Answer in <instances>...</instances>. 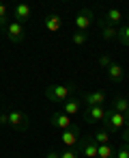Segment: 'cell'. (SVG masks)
Wrapping results in <instances>:
<instances>
[{"label": "cell", "instance_id": "obj_4", "mask_svg": "<svg viewBox=\"0 0 129 158\" xmlns=\"http://www.w3.org/2000/svg\"><path fill=\"white\" fill-rule=\"evenodd\" d=\"M105 130L108 132H120L125 126H127V121H125V115H120V113H114L112 108L108 110V115H105Z\"/></svg>", "mask_w": 129, "mask_h": 158}, {"label": "cell", "instance_id": "obj_15", "mask_svg": "<svg viewBox=\"0 0 129 158\" xmlns=\"http://www.w3.org/2000/svg\"><path fill=\"white\" fill-rule=\"evenodd\" d=\"M103 22L105 24H112V26H120V22H123V13L116 9V7H112V9H108L105 11V15H103Z\"/></svg>", "mask_w": 129, "mask_h": 158}, {"label": "cell", "instance_id": "obj_21", "mask_svg": "<svg viewBox=\"0 0 129 158\" xmlns=\"http://www.w3.org/2000/svg\"><path fill=\"white\" fill-rule=\"evenodd\" d=\"M97 158H116V149L108 143V145H99V154Z\"/></svg>", "mask_w": 129, "mask_h": 158}, {"label": "cell", "instance_id": "obj_13", "mask_svg": "<svg viewBox=\"0 0 129 158\" xmlns=\"http://www.w3.org/2000/svg\"><path fill=\"white\" fill-rule=\"evenodd\" d=\"M82 108H84V106H82V100H80V98H69V100L63 104V113L69 115V117H71V115H78Z\"/></svg>", "mask_w": 129, "mask_h": 158}, {"label": "cell", "instance_id": "obj_3", "mask_svg": "<svg viewBox=\"0 0 129 158\" xmlns=\"http://www.w3.org/2000/svg\"><path fill=\"white\" fill-rule=\"evenodd\" d=\"M93 22H95V11L88 9V7H84V9L75 15V20H73L75 31H82V33H86V31L93 26Z\"/></svg>", "mask_w": 129, "mask_h": 158}, {"label": "cell", "instance_id": "obj_20", "mask_svg": "<svg viewBox=\"0 0 129 158\" xmlns=\"http://www.w3.org/2000/svg\"><path fill=\"white\" fill-rule=\"evenodd\" d=\"M9 7L5 5V2H0V31H5L7 26H9Z\"/></svg>", "mask_w": 129, "mask_h": 158}, {"label": "cell", "instance_id": "obj_27", "mask_svg": "<svg viewBox=\"0 0 129 158\" xmlns=\"http://www.w3.org/2000/svg\"><path fill=\"white\" fill-rule=\"evenodd\" d=\"M45 158H60V152H58V149H50V152L45 154Z\"/></svg>", "mask_w": 129, "mask_h": 158}, {"label": "cell", "instance_id": "obj_10", "mask_svg": "<svg viewBox=\"0 0 129 158\" xmlns=\"http://www.w3.org/2000/svg\"><path fill=\"white\" fill-rule=\"evenodd\" d=\"M30 15H32L30 5H26V2H17V5L13 7V20L20 22V24H26V22L30 20Z\"/></svg>", "mask_w": 129, "mask_h": 158}, {"label": "cell", "instance_id": "obj_12", "mask_svg": "<svg viewBox=\"0 0 129 158\" xmlns=\"http://www.w3.org/2000/svg\"><path fill=\"white\" fill-rule=\"evenodd\" d=\"M7 117H9L7 126H11V128H26V123H28V117L22 110H11V113H7Z\"/></svg>", "mask_w": 129, "mask_h": 158}, {"label": "cell", "instance_id": "obj_14", "mask_svg": "<svg viewBox=\"0 0 129 158\" xmlns=\"http://www.w3.org/2000/svg\"><path fill=\"white\" fill-rule=\"evenodd\" d=\"M105 74H108V78H110L112 82H120V80L125 78V69H123V65H120V63H116V61L105 69Z\"/></svg>", "mask_w": 129, "mask_h": 158}, {"label": "cell", "instance_id": "obj_6", "mask_svg": "<svg viewBox=\"0 0 129 158\" xmlns=\"http://www.w3.org/2000/svg\"><path fill=\"white\" fill-rule=\"evenodd\" d=\"M105 115H108V110L103 106H86L84 108V121L86 123H101V121H105Z\"/></svg>", "mask_w": 129, "mask_h": 158}, {"label": "cell", "instance_id": "obj_29", "mask_svg": "<svg viewBox=\"0 0 129 158\" xmlns=\"http://www.w3.org/2000/svg\"><path fill=\"white\" fill-rule=\"evenodd\" d=\"M125 121H127V126H129V110L125 113Z\"/></svg>", "mask_w": 129, "mask_h": 158}, {"label": "cell", "instance_id": "obj_11", "mask_svg": "<svg viewBox=\"0 0 129 158\" xmlns=\"http://www.w3.org/2000/svg\"><path fill=\"white\" fill-rule=\"evenodd\" d=\"M63 15L60 13H56V11H52V13H47L45 15V28L50 31V33H58L60 28H63Z\"/></svg>", "mask_w": 129, "mask_h": 158}, {"label": "cell", "instance_id": "obj_24", "mask_svg": "<svg viewBox=\"0 0 129 158\" xmlns=\"http://www.w3.org/2000/svg\"><path fill=\"white\" fill-rule=\"evenodd\" d=\"M116 158H129V143H123L116 149Z\"/></svg>", "mask_w": 129, "mask_h": 158}, {"label": "cell", "instance_id": "obj_7", "mask_svg": "<svg viewBox=\"0 0 129 158\" xmlns=\"http://www.w3.org/2000/svg\"><path fill=\"white\" fill-rule=\"evenodd\" d=\"M60 141L65 143V147H69V149H73V147H78V143H80V126H71V128H67V130H63L60 132Z\"/></svg>", "mask_w": 129, "mask_h": 158}, {"label": "cell", "instance_id": "obj_1", "mask_svg": "<svg viewBox=\"0 0 129 158\" xmlns=\"http://www.w3.org/2000/svg\"><path fill=\"white\" fill-rule=\"evenodd\" d=\"M75 91V87H67V85H60V82H52L47 89H45V98L54 104H65L71 93Z\"/></svg>", "mask_w": 129, "mask_h": 158}, {"label": "cell", "instance_id": "obj_9", "mask_svg": "<svg viewBox=\"0 0 129 158\" xmlns=\"http://www.w3.org/2000/svg\"><path fill=\"white\" fill-rule=\"evenodd\" d=\"M80 100H82V106L84 108L86 106H101L103 100H105V93L103 91H90V93H82Z\"/></svg>", "mask_w": 129, "mask_h": 158}, {"label": "cell", "instance_id": "obj_16", "mask_svg": "<svg viewBox=\"0 0 129 158\" xmlns=\"http://www.w3.org/2000/svg\"><path fill=\"white\" fill-rule=\"evenodd\" d=\"M112 110L125 115V113L129 110V98H125V95H116V98L112 100Z\"/></svg>", "mask_w": 129, "mask_h": 158}, {"label": "cell", "instance_id": "obj_19", "mask_svg": "<svg viewBox=\"0 0 129 158\" xmlns=\"http://www.w3.org/2000/svg\"><path fill=\"white\" fill-rule=\"evenodd\" d=\"M93 141H95L97 145H108V143H110V132H108L105 128L95 130V132H93Z\"/></svg>", "mask_w": 129, "mask_h": 158}, {"label": "cell", "instance_id": "obj_5", "mask_svg": "<svg viewBox=\"0 0 129 158\" xmlns=\"http://www.w3.org/2000/svg\"><path fill=\"white\" fill-rule=\"evenodd\" d=\"M75 149H78L80 156H84V158H97V154H99V145L93 141V136L80 139V143H78Z\"/></svg>", "mask_w": 129, "mask_h": 158}, {"label": "cell", "instance_id": "obj_22", "mask_svg": "<svg viewBox=\"0 0 129 158\" xmlns=\"http://www.w3.org/2000/svg\"><path fill=\"white\" fill-rule=\"evenodd\" d=\"M71 41H73V46H86V41H88V33L75 31V33L71 35Z\"/></svg>", "mask_w": 129, "mask_h": 158}, {"label": "cell", "instance_id": "obj_25", "mask_svg": "<svg viewBox=\"0 0 129 158\" xmlns=\"http://www.w3.org/2000/svg\"><path fill=\"white\" fill-rule=\"evenodd\" d=\"M60 158H82V156L78 149H65V152H60Z\"/></svg>", "mask_w": 129, "mask_h": 158}, {"label": "cell", "instance_id": "obj_18", "mask_svg": "<svg viewBox=\"0 0 129 158\" xmlns=\"http://www.w3.org/2000/svg\"><path fill=\"white\" fill-rule=\"evenodd\" d=\"M116 41L129 48V24H120L116 31Z\"/></svg>", "mask_w": 129, "mask_h": 158}, {"label": "cell", "instance_id": "obj_8", "mask_svg": "<svg viewBox=\"0 0 129 158\" xmlns=\"http://www.w3.org/2000/svg\"><path fill=\"white\" fill-rule=\"evenodd\" d=\"M50 126L63 132V130L71 128V126H73V121H71V117H69V115H65V113H52V115H50Z\"/></svg>", "mask_w": 129, "mask_h": 158}, {"label": "cell", "instance_id": "obj_17", "mask_svg": "<svg viewBox=\"0 0 129 158\" xmlns=\"http://www.w3.org/2000/svg\"><path fill=\"white\" fill-rule=\"evenodd\" d=\"M116 26H112V24H105L103 20H101V37H103V41H114L116 39Z\"/></svg>", "mask_w": 129, "mask_h": 158}, {"label": "cell", "instance_id": "obj_26", "mask_svg": "<svg viewBox=\"0 0 129 158\" xmlns=\"http://www.w3.org/2000/svg\"><path fill=\"white\" fill-rule=\"evenodd\" d=\"M120 136H123V141H125V143H129V126H125V128L120 130Z\"/></svg>", "mask_w": 129, "mask_h": 158}, {"label": "cell", "instance_id": "obj_23", "mask_svg": "<svg viewBox=\"0 0 129 158\" xmlns=\"http://www.w3.org/2000/svg\"><path fill=\"white\" fill-rule=\"evenodd\" d=\"M112 63H114L112 56H108V54H101V56H99V67H101V69H108Z\"/></svg>", "mask_w": 129, "mask_h": 158}, {"label": "cell", "instance_id": "obj_28", "mask_svg": "<svg viewBox=\"0 0 129 158\" xmlns=\"http://www.w3.org/2000/svg\"><path fill=\"white\" fill-rule=\"evenodd\" d=\"M9 123V117H7V113H0V126H7Z\"/></svg>", "mask_w": 129, "mask_h": 158}, {"label": "cell", "instance_id": "obj_2", "mask_svg": "<svg viewBox=\"0 0 129 158\" xmlns=\"http://www.w3.org/2000/svg\"><path fill=\"white\" fill-rule=\"evenodd\" d=\"M5 33V37L11 41V44H22L24 39H26V28H24V24H20V22H9V26L2 31Z\"/></svg>", "mask_w": 129, "mask_h": 158}]
</instances>
